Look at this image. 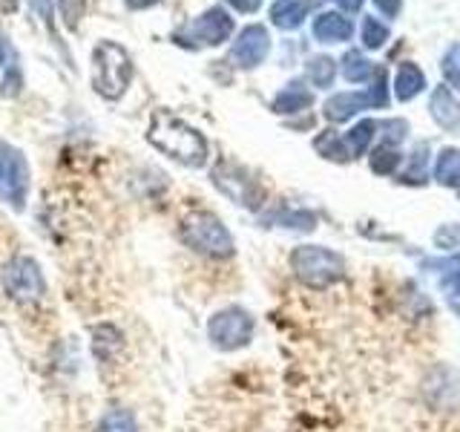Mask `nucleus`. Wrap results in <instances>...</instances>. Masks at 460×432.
I'll list each match as a JSON object with an SVG mask.
<instances>
[{"instance_id":"3","label":"nucleus","mask_w":460,"mask_h":432,"mask_svg":"<svg viewBox=\"0 0 460 432\" xmlns=\"http://www.w3.org/2000/svg\"><path fill=\"white\" fill-rule=\"evenodd\" d=\"M129 78H133V61L124 47L112 40H101L93 50V86L98 95L115 101L127 93Z\"/></svg>"},{"instance_id":"14","label":"nucleus","mask_w":460,"mask_h":432,"mask_svg":"<svg viewBox=\"0 0 460 432\" xmlns=\"http://www.w3.org/2000/svg\"><path fill=\"white\" fill-rule=\"evenodd\" d=\"M354 35V26L349 18H342L337 12H323L314 21V38L323 43H342Z\"/></svg>"},{"instance_id":"32","label":"nucleus","mask_w":460,"mask_h":432,"mask_svg":"<svg viewBox=\"0 0 460 432\" xmlns=\"http://www.w3.org/2000/svg\"><path fill=\"white\" fill-rule=\"evenodd\" d=\"M337 6H342L345 12H359L363 9V0H337Z\"/></svg>"},{"instance_id":"12","label":"nucleus","mask_w":460,"mask_h":432,"mask_svg":"<svg viewBox=\"0 0 460 432\" xmlns=\"http://www.w3.org/2000/svg\"><path fill=\"white\" fill-rule=\"evenodd\" d=\"M268 52H270V35H268V29L259 23L244 26L234 43V61L244 69L259 67L268 58Z\"/></svg>"},{"instance_id":"16","label":"nucleus","mask_w":460,"mask_h":432,"mask_svg":"<svg viewBox=\"0 0 460 432\" xmlns=\"http://www.w3.org/2000/svg\"><path fill=\"white\" fill-rule=\"evenodd\" d=\"M426 90V76L417 64H402L397 69V81H394V93L400 101H411Z\"/></svg>"},{"instance_id":"9","label":"nucleus","mask_w":460,"mask_h":432,"mask_svg":"<svg viewBox=\"0 0 460 432\" xmlns=\"http://www.w3.org/2000/svg\"><path fill=\"white\" fill-rule=\"evenodd\" d=\"M210 179L227 199H234L236 205L251 208V211L262 208V199H265L262 187H259V182L244 167H239L234 162H219Z\"/></svg>"},{"instance_id":"27","label":"nucleus","mask_w":460,"mask_h":432,"mask_svg":"<svg viewBox=\"0 0 460 432\" xmlns=\"http://www.w3.org/2000/svg\"><path fill=\"white\" fill-rule=\"evenodd\" d=\"M380 130H383V144H388V148H397V144L406 139L409 124L402 119H388V122L380 124Z\"/></svg>"},{"instance_id":"7","label":"nucleus","mask_w":460,"mask_h":432,"mask_svg":"<svg viewBox=\"0 0 460 432\" xmlns=\"http://www.w3.org/2000/svg\"><path fill=\"white\" fill-rule=\"evenodd\" d=\"M234 35V18L225 12V9H208L205 14H199L196 21L184 23L172 40L179 43V47H190V50H199V47H219L222 40H227Z\"/></svg>"},{"instance_id":"22","label":"nucleus","mask_w":460,"mask_h":432,"mask_svg":"<svg viewBox=\"0 0 460 432\" xmlns=\"http://www.w3.org/2000/svg\"><path fill=\"white\" fill-rule=\"evenodd\" d=\"M342 76L349 78L351 84L368 81V76H371V61L359 55V52H349V55L342 58Z\"/></svg>"},{"instance_id":"20","label":"nucleus","mask_w":460,"mask_h":432,"mask_svg":"<svg viewBox=\"0 0 460 432\" xmlns=\"http://www.w3.org/2000/svg\"><path fill=\"white\" fill-rule=\"evenodd\" d=\"M374 130H377V124L374 122H359L357 127H351L349 133H345V148H349V156H363L368 150V144L374 139Z\"/></svg>"},{"instance_id":"23","label":"nucleus","mask_w":460,"mask_h":432,"mask_svg":"<svg viewBox=\"0 0 460 432\" xmlns=\"http://www.w3.org/2000/svg\"><path fill=\"white\" fill-rule=\"evenodd\" d=\"M397 165H400V153L394 148H388V144H380V148L371 153V170L374 173L388 176V173H394Z\"/></svg>"},{"instance_id":"28","label":"nucleus","mask_w":460,"mask_h":432,"mask_svg":"<svg viewBox=\"0 0 460 432\" xmlns=\"http://www.w3.org/2000/svg\"><path fill=\"white\" fill-rule=\"evenodd\" d=\"M58 4H61L64 23L69 29H78V23L84 18V9H86V0H58Z\"/></svg>"},{"instance_id":"11","label":"nucleus","mask_w":460,"mask_h":432,"mask_svg":"<svg viewBox=\"0 0 460 432\" xmlns=\"http://www.w3.org/2000/svg\"><path fill=\"white\" fill-rule=\"evenodd\" d=\"M385 104H388V84H385V69H383L368 93H337L334 98H328L325 119L340 124L345 119H351V115L359 112V110L385 107Z\"/></svg>"},{"instance_id":"17","label":"nucleus","mask_w":460,"mask_h":432,"mask_svg":"<svg viewBox=\"0 0 460 432\" xmlns=\"http://www.w3.org/2000/svg\"><path fill=\"white\" fill-rule=\"evenodd\" d=\"M305 12H308L305 0H277L270 6V21L279 29H296L305 21Z\"/></svg>"},{"instance_id":"26","label":"nucleus","mask_w":460,"mask_h":432,"mask_svg":"<svg viewBox=\"0 0 460 432\" xmlns=\"http://www.w3.org/2000/svg\"><path fill=\"white\" fill-rule=\"evenodd\" d=\"M314 148L320 150L325 158H349V148H345V141H340L334 133H331V130L314 141Z\"/></svg>"},{"instance_id":"10","label":"nucleus","mask_w":460,"mask_h":432,"mask_svg":"<svg viewBox=\"0 0 460 432\" xmlns=\"http://www.w3.org/2000/svg\"><path fill=\"white\" fill-rule=\"evenodd\" d=\"M420 392L435 412H455L460 407V372L446 364L431 366L423 378Z\"/></svg>"},{"instance_id":"5","label":"nucleus","mask_w":460,"mask_h":432,"mask_svg":"<svg viewBox=\"0 0 460 432\" xmlns=\"http://www.w3.org/2000/svg\"><path fill=\"white\" fill-rule=\"evenodd\" d=\"M253 331H256L253 314L242 306H225L208 320V340L219 352L244 349L253 340Z\"/></svg>"},{"instance_id":"15","label":"nucleus","mask_w":460,"mask_h":432,"mask_svg":"<svg viewBox=\"0 0 460 432\" xmlns=\"http://www.w3.org/2000/svg\"><path fill=\"white\" fill-rule=\"evenodd\" d=\"M311 101H314V95L299 81H294V84H288L277 98H273V112H282V115L302 112V110L311 107Z\"/></svg>"},{"instance_id":"29","label":"nucleus","mask_w":460,"mask_h":432,"mask_svg":"<svg viewBox=\"0 0 460 432\" xmlns=\"http://www.w3.org/2000/svg\"><path fill=\"white\" fill-rule=\"evenodd\" d=\"M279 222H282L285 228H296V230H311V228L316 225V220H314L311 213H305V211L285 213V216H279Z\"/></svg>"},{"instance_id":"25","label":"nucleus","mask_w":460,"mask_h":432,"mask_svg":"<svg viewBox=\"0 0 460 432\" xmlns=\"http://www.w3.org/2000/svg\"><path fill=\"white\" fill-rule=\"evenodd\" d=\"M388 40V26L380 23L377 18H366L363 21V43L368 50H380Z\"/></svg>"},{"instance_id":"21","label":"nucleus","mask_w":460,"mask_h":432,"mask_svg":"<svg viewBox=\"0 0 460 432\" xmlns=\"http://www.w3.org/2000/svg\"><path fill=\"white\" fill-rule=\"evenodd\" d=\"M337 76V64L328 55H314L308 61V78L314 86H331Z\"/></svg>"},{"instance_id":"1","label":"nucleus","mask_w":460,"mask_h":432,"mask_svg":"<svg viewBox=\"0 0 460 432\" xmlns=\"http://www.w3.org/2000/svg\"><path fill=\"white\" fill-rule=\"evenodd\" d=\"M147 141L158 153L176 158V162H181L187 167H205L208 165V156H210L208 139L170 110L158 107L150 112Z\"/></svg>"},{"instance_id":"35","label":"nucleus","mask_w":460,"mask_h":432,"mask_svg":"<svg viewBox=\"0 0 460 432\" xmlns=\"http://www.w3.org/2000/svg\"><path fill=\"white\" fill-rule=\"evenodd\" d=\"M4 55H6V50H4V38H0V64H4Z\"/></svg>"},{"instance_id":"13","label":"nucleus","mask_w":460,"mask_h":432,"mask_svg":"<svg viewBox=\"0 0 460 432\" xmlns=\"http://www.w3.org/2000/svg\"><path fill=\"white\" fill-rule=\"evenodd\" d=\"M429 110H431V119L443 130H460V101L452 95L449 86H435Z\"/></svg>"},{"instance_id":"8","label":"nucleus","mask_w":460,"mask_h":432,"mask_svg":"<svg viewBox=\"0 0 460 432\" xmlns=\"http://www.w3.org/2000/svg\"><path fill=\"white\" fill-rule=\"evenodd\" d=\"M29 196V162L26 156L0 141V199L9 202L14 211H23Z\"/></svg>"},{"instance_id":"4","label":"nucleus","mask_w":460,"mask_h":432,"mask_svg":"<svg viewBox=\"0 0 460 432\" xmlns=\"http://www.w3.org/2000/svg\"><path fill=\"white\" fill-rule=\"evenodd\" d=\"M288 263H291L294 277L302 285L316 288V292L340 283L345 274L342 256L334 254L331 248H323V245H299V248L291 251V259H288Z\"/></svg>"},{"instance_id":"33","label":"nucleus","mask_w":460,"mask_h":432,"mask_svg":"<svg viewBox=\"0 0 460 432\" xmlns=\"http://www.w3.org/2000/svg\"><path fill=\"white\" fill-rule=\"evenodd\" d=\"M124 4H127L129 9H150V6L158 4V0H124Z\"/></svg>"},{"instance_id":"18","label":"nucleus","mask_w":460,"mask_h":432,"mask_svg":"<svg viewBox=\"0 0 460 432\" xmlns=\"http://www.w3.org/2000/svg\"><path fill=\"white\" fill-rule=\"evenodd\" d=\"M435 179H438L443 187H452V191L460 194V150L446 148V150L438 156Z\"/></svg>"},{"instance_id":"31","label":"nucleus","mask_w":460,"mask_h":432,"mask_svg":"<svg viewBox=\"0 0 460 432\" xmlns=\"http://www.w3.org/2000/svg\"><path fill=\"white\" fill-rule=\"evenodd\" d=\"M227 4H230V6H236L239 12H256L262 0H227Z\"/></svg>"},{"instance_id":"34","label":"nucleus","mask_w":460,"mask_h":432,"mask_svg":"<svg viewBox=\"0 0 460 432\" xmlns=\"http://www.w3.org/2000/svg\"><path fill=\"white\" fill-rule=\"evenodd\" d=\"M449 306L460 314V297H449Z\"/></svg>"},{"instance_id":"30","label":"nucleus","mask_w":460,"mask_h":432,"mask_svg":"<svg viewBox=\"0 0 460 432\" xmlns=\"http://www.w3.org/2000/svg\"><path fill=\"white\" fill-rule=\"evenodd\" d=\"M374 4H377V9L385 14V18H397L402 0H374Z\"/></svg>"},{"instance_id":"6","label":"nucleus","mask_w":460,"mask_h":432,"mask_svg":"<svg viewBox=\"0 0 460 432\" xmlns=\"http://www.w3.org/2000/svg\"><path fill=\"white\" fill-rule=\"evenodd\" d=\"M4 292L14 300V302H38L47 297V277L38 266V259L18 254L12 256L4 266Z\"/></svg>"},{"instance_id":"2","label":"nucleus","mask_w":460,"mask_h":432,"mask_svg":"<svg viewBox=\"0 0 460 432\" xmlns=\"http://www.w3.org/2000/svg\"><path fill=\"white\" fill-rule=\"evenodd\" d=\"M179 239L190 251L208 256V259H230L236 254L234 234L225 228V222L210 211H193L187 213L179 225Z\"/></svg>"},{"instance_id":"19","label":"nucleus","mask_w":460,"mask_h":432,"mask_svg":"<svg viewBox=\"0 0 460 432\" xmlns=\"http://www.w3.org/2000/svg\"><path fill=\"white\" fill-rule=\"evenodd\" d=\"M95 432H138V421L129 410H110L101 415Z\"/></svg>"},{"instance_id":"24","label":"nucleus","mask_w":460,"mask_h":432,"mask_svg":"<svg viewBox=\"0 0 460 432\" xmlns=\"http://www.w3.org/2000/svg\"><path fill=\"white\" fill-rule=\"evenodd\" d=\"M426 165H429V148L426 144H417L411 158H409V167L402 173V182H423L426 179Z\"/></svg>"}]
</instances>
